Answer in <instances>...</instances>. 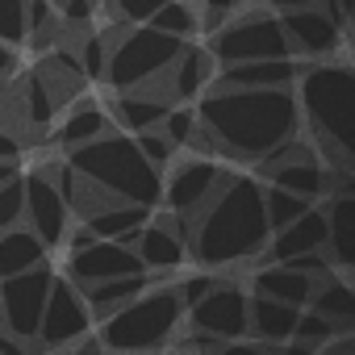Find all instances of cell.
Instances as JSON below:
<instances>
[{
	"mask_svg": "<svg viewBox=\"0 0 355 355\" xmlns=\"http://www.w3.org/2000/svg\"><path fill=\"white\" fill-rule=\"evenodd\" d=\"M13 175H21L17 171V159H0V184H9Z\"/></svg>",
	"mask_w": 355,
	"mask_h": 355,
	"instance_id": "42",
	"label": "cell"
},
{
	"mask_svg": "<svg viewBox=\"0 0 355 355\" xmlns=\"http://www.w3.org/2000/svg\"><path fill=\"white\" fill-rule=\"evenodd\" d=\"M30 0H0V42L13 46L30 38V17H26Z\"/></svg>",
	"mask_w": 355,
	"mask_h": 355,
	"instance_id": "31",
	"label": "cell"
},
{
	"mask_svg": "<svg viewBox=\"0 0 355 355\" xmlns=\"http://www.w3.org/2000/svg\"><path fill=\"white\" fill-rule=\"evenodd\" d=\"M105 59H109V46H105V38H88L84 42V51H80V67H84V76H92V80H105Z\"/></svg>",
	"mask_w": 355,
	"mask_h": 355,
	"instance_id": "35",
	"label": "cell"
},
{
	"mask_svg": "<svg viewBox=\"0 0 355 355\" xmlns=\"http://www.w3.org/2000/svg\"><path fill=\"white\" fill-rule=\"evenodd\" d=\"M150 284V272H130V276H109V280H92V284H80L92 318H105L113 313L117 305H125L130 297H138L142 288Z\"/></svg>",
	"mask_w": 355,
	"mask_h": 355,
	"instance_id": "24",
	"label": "cell"
},
{
	"mask_svg": "<svg viewBox=\"0 0 355 355\" xmlns=\"http://www.w3.org/2000/svg\"><path fill=\"white\" fill-rule=\"evenodd\" d=\"M184 322V301L175 288H155V293H138L125 305H117L113 313L101 318V347L109 351H155L163 347L175 326Z\"/></svg>",
	"mask_w": 355,
	"mask_h": 355,
	"instance_id": "5",
	"label": "cell"
},
{
	"mask_svg": "<svg viewBox=\"0 0 355 355\" xmlns=\"http://www.w3.org/2000/svg\"><path fill=\"white\" fill-rule=\"evenodd\" d=\"M305 251H326V209L309 205L305 214H297L293 222H284L280 230H272L268 239V259H293Z\"/></svg>",
	"mask_w": 355,
	"mask_h": 355,
	"instance_id": "16",
	"label": "cell"
},
{
	"mask_svg": "<svg viewBox=\"0 0 355 355\" xmlns=\"http://www.w3.org/2000/svg\"><path fill=\"white\" fill-rule=\"evenodd\" d=\"M109 5H113V13H117L121 21H134V26H138V21H146V17L163 5V0H109Z\"/></svg>",
	"mask_w": 355,
	"mask_h": 355,
	"instance_id": "36",
	"label": "cell"
},
{
	"mask_svg": "<svg viewBox=\"0 0 355 355\" xmlns=\"http://www.w3.org/2000/svg\"><path fill=\"white\" fill-rule=\"evenodd\" d=\"M159 130L167 134L171 146H197L201 142V121H197V109H184V105H171L159 121Z\"/></svg>",
	"mask_w": 355,
	"mask_h": 355,
	"instance_id": "30",
	"label": "cell"
},
{
	"mask_svg": "<svg viewBox=\"0 0 355 355\" xmlns=\"http://www.w3.org/2000/svg\"><path fill=\"white\" fill-rule=\"evenodd\" d=\"M88 326H92V309H88L80 284L71 276H55L46 305H42V318H38L34 343L38 347H71L80 334H88Z\"/></svg>",
	"mask_w": 355,
	"mask_h": 355,
	"instance_id": "9",
	"label": "cell"
},
{
	"mask_svg": "<svg viewBox=\"0 0 355 355\" xmlns=\"http://www.w3.org/2000/svg\"><path fill=\"white\" fill-rule=\"evenodd\" d=\"M46 259V243L30 230V226H9L0 230V276H13V272H26L34 263Z\"/></svg>",
	"mask_w": 355,
	"mask_h": 355,
	"instance_id": "26",
	"label": "cell"
},
{
	"mask_svg": "<svg viewBox=\"0 0 355 355\" xmlns=\"http://www.w3.org/2000/svg\"><path fill=\"white\" fill-rule=\"evenodd\" d=\"M276 55H293L288 51V38L280 30V17L255 9V13H243L234 21H218L209 30V59L214 67H226V63H243V59H276Z\"/></svg>",
	"mask_w": 355,
	"mask_h": 355,
	"instance_id": "7",
	"label": "cell"
},
{
	"mask_svg": "<svg viewBox=\"0 0 355 355\" xmlns=\"http://www.w3.org/2000/svg\"><path fill=\"white\" fill-rule=\"evenodd\" d=\"M214 284H218V280L201 272V276H189V280H180V284H171V288L180 293V301H184V309H189V305H193V301H201V297H205Z\"/></svg>",
	"mask_w": 355,
	"mask_h": 355,
	"instance_id": "37",
	"label": "cell"
},
{
	"mask_svg": "<svg viewBox=\"0 0 355 355\" xmlns=\"http://www.w3.org/2000/svg\"><path fill=\"white\" fill-rule=\"evenodd\" d=\"M297 76H301V67L293 63V55H276V59L226 63L218 71V84H226V88H293Z\"/></svg>",
	"mask_w": 355,
	"mask_h": 355,
	"instance_id": "17",
	"label": "cell"
},
{
	"mask_svg": "<svg viewBox=\"0 0 355 355\" xmlns=\"http://www.w3.org/2000/svg\"><path fill=\"white\" fill-rule=\"evenodd\" d=\"M280 30L288 38V51L309 55V59H326L343 46V30L322 13V5H301V9H284L280 13Z\"/></svg>",
	"mask_w": 355,
	"mask_h": 355,
	"instance_id": "13",
	"label": "cell"
},
{
	"mask_svg": "<svg viewBox=\"0 0 355 355\" xmlns=\"http://www.w3.org/2000/svg\"><path fill=\"white\" fill-rule=\"evenodd\" d=\"M326 251H330L334 272H351V263H355V197H351V189H330Z\"/></svg>",
	"mask_w": 355,
	"mask_h": 355,
	"instance_id": "18",
	"label": "cell"
},
{
	"mask_svg": "<svg viewBox=\"0 0 355 355\" xmlns=\"http://www.w3.org/2000/svg\"><path fill=\"white\" fill-rule=\"evenodd\" d=\"M272 239L263 218V184L255 175H222L193 214V259L201 268H234L255 259Z\"/></svg>",
	"mask_w": 355,
	"mask_h": 355,
	"instance_id": "2",
	"label": "cell"
},
{
	"mask_svg": "<svg viewBox=\"0 0 355 355\" xmlns=\"http://www.w3.org/2000/svg\"><path fill=\"white\" fill-rule=\"evenodd\" d=\"M146 26H155V30H163V34H175V38H193L197 30H201V13L193 9V5H184V0H163V5L146 17Z\"/></svg>",
	"mask_w": 355,
	"mask_h": 355,
	"instance_id": "27",
	"label": "cell"
},
{
	"mask_svg": "<svg viewBox=\"0 0 355 355\" xmlns=\"http://www.w3.org/2000/svg\"><path fill=\"white\" fill-rule=\"evenodd\" d=\"M309 309H318L322 318H330L338 330H351V318H355V293H351V280H347V272H326V276H318L313 280V293H309V301H305Z\"/></svg>",
	"mask_w": 355,
	"mask_h": 355,
	"instance_id": "22",
	"label": "cell"
},
{
	"mask_svg": "<svg viewBox=\"0 0 355 355\" xmlns=\"http://www.w3.org/2000/svg\"><path fill=\"white\" fill-rule=\"evenodd\" d=\"M71 280L76 284H92V280H109V276H130V272H146L138 251L117 243V239H92L84 247L71 251Z\"/></svg>",
	"mask_w": 355,
	"mask_h": 355,
	"instance_id": "14",
	"label": "cell"
},
{
	"mask_svg": "<svg viewBox=\"0 0 355 355\" xmlns=\"http://www.w3.org/2000/svg\"><path fill=\"white\" fill-rule=\"evenodd\" d=\"M21 222L46 243V247H59L63 239H67V230H71V209H67V201H63V193L55 189V180L51 175H26V214H21Z\"/></svg>",
	"mask_w": 355,
	"mask_h": 355,
	"instance_id": "12",
	"label": "cell"
},
{
	"mask_svg": "<svg viewBox=\"0 0 355 355\" xmlns=\"http://www.w3.org/2000/svg\"><path fill=\"white\" fill-rule=\"evenodd\" d=\"M222 175H226V171H222L214 159H189V163H180V167H175L167 180H163V197H159V201H167L171 218H180V226L189 230L193 214L209 201V193L218 189Z\"/></svg>",
	"mask_w": 355,
	"mask_h": 355,
	"instance_id": "11",
	"label": "cell"
},
{
	"mask_svg": "<svg viewBox=\"0 0 355 355\" xmlns=\"http://www.w3.org/2000/svg\"><path fill=\"white\" fill-rule=\"evenodd\" d=\"M134 142H138V150H142V155H146L155 167H167V163H171V150H175V146L167 142V134H163L159 125H150V130H138V134H134Z\"/></svg>",
	"mask_w": 355,
	"mask_h": 355,
	"instance_id": "34",
	"label": "cell"
},
{
	"mask_svg": "<svg viewBox=\"0 0 355 355\" xmlns=\"http://www.w3.org/2000/svg\"><path fill=\"white\" fill-rule=\"evenodd\" d=\"M51 280H55V272L46 268V259L26 272L0 276V326L17 334L21 343H34V334H38V318H42V305L51 293Z\"/></svg>",
	"mask_w": 355,
	"mask_h": 355,
	"instance_id": "8",
	"label": "cell"
},
{
	"mask_svg": "<svg viewBox=\"0 0 355 355\" xmlns=\"http://www.w3.org/2000/svg\"><path fill=\"white\" fill-rule=\"evenodd\" d=\"M26 214V175H13L9 184H0V230L17 226Z\"/></svg>",
	"mask_w": 355,
	"mask_h": 355,
	"instance_id": "32",
	"label": "cell"
},
{
	"mask_svg": "<svg viewBox=\"0 0 355 355\" xmlns=\"http://www.w3.org/2000/svg\"><path fill=\"white\" fill-rule=\"evenodd\" d=\"M313 201H305L301 193H288V189H280V184H268L263 189V218H268V226L272 230H280L284 222H293L297 214H305Z\"/></svg>",
	"mask_w": 355,
	"mask_h": 355,
	"instance_id": "29",
	"label": "cell"
},
{
	"mask_svg": "<svg viewBox=\"0 0 355 355\" xmlns=\"http://www.w3.org/2000/svg\"><path fill=\"white\" fill-rule=\"evenodd\" d=\"M59 13H63V21L80 26V21L92 17V0H59Z\"/></svg>",
	"mask_w": 355,
	"mask_h": 355,
	"instance_id": "39",
	"label": "cell"
},
{
	"mask_svg": "<svg viewBox=\"0 0 355 355\" xmlns=\"http://www.w3.org/2000/svg\"><path fill=\"white\" fill-rule=\"evenodd\" d=\"M263 5H268V9H280V13H284V9H301V5H318V0H263Z\"/></svg>",
	"mask_w": 355,
	"mask_h": 355,
	"instance_id": "41",
	"label": "cell"
},
{
	"mask_svg": "<svg viewBox=\"0 0 355 355\" xmlns=\"http://www.w3.org/2000/svg\"><path fill=\"white\" fill-rule=\"evenodd\" d=\"M313 280H318V276H309V272H301V268H293V263L272 259L268 268L255 272V293L276 297V301H288V305H305L309 293H313Z\"/></svg>",
	"mask_w": 355,
	"mask_h": 355,
	"instance_id": "23",
	"label": "cell"
},
{
	"mask_svg": "<svg viewBox=\"0 0 355 355\" xmlns=\"http://www.w3.org/2000/svg\"><path fill=\"white\" fill-rule=\"evenodd\" d=\"M201 5H205V13H209V21H201V30H214L222 17H230V13L243 5V0H201Z\"/></svg>",
	"mask_w": 355,
	"mask_h": 355,
	"instance_id": "38",
	"label": "cell"
},
{
	"mask_svg": "<svg viewBox=\"0 0 355 355\" xmlns=\"http://www.w3.org/2000/svg\"><path fill=\"white\" fill-rule=\"evenodd\" d=\"M146 218H150V205L109 201V205H101L96 214H88L84 222H88V230H92L96 239H117V243L134 247V239H138V230H142V222H146Z\"/></svg>",
	"mask_w": 355,
	"mask_h": 355,
	"instance_id": "21",
	"label": "cell"
},
{
	"mask_svg": "<svg viewBox=\"0 0 355 355\" xmlns=\"http://www.w3.org/2000/svg\"><path fill=\"white\" fill-rule=\"evenodd\" d=\"M134 251L142 259L146 272H171L189 259V239H184V226L180 218H159V222H142L138 239H134Z\"/></svg>",
	"mask_w": 355,
	"mask_h": 355,
	"instance_id": "15",
	"label": "cell"
},
{
	"mask_svg": "<svg viewBox=\"0 0 355 355\" xmlns=\"http://www.w3.org/2000/svg\"><path fill=\"white\" fill-rule=\"evenodd\" d=\"M105 130H109V113L96 109V105H80V109H71L67 121L59 125V142H63V146H80V142H88V138H96V134H105Z\"/></svg>",
	"mask_w": 355,
	"mask_h": 355,
	"instance_id": "28",
	"label": "cell"
},
{
	"mask_svg": "<svg viewBox=\"0 0 355 355\" xmlns=\"http://www.w3.org/2000/svg\"><path fill=\"white\" fill-rule=\"evenodd\" d=\"M167 109H171V96L155 92V84L121 88V92H117V105H113L117 121H121L125 130H134V134H138V130H150V125H159Z\"/></svg>",
	"mask_w": 355,
	"mask_h": 355,
	"instance_id": "20",
	"label": "cell"
},
{
	"mask_svg": "<svg viewBox=\"0 0 355 355\" xmlns=\"http://www.w3.org/2000/svg\"><path fill=\"white\" fill-rule=\"evenodd\" d=\"M205 150H226L234 159H259L276 142L301 134V113L293 88H226L209 92L197 109Z\"/></svg>",
	"mask_w": 355,
	"mask_h": 355,
	"instance_id": "1",
	"label": "cell"
},
{
	"mask_svg": "<svg viewBox=\"0 0 355 355\" xmlns=\"http://www.w3.org/2000/svg\"><path fill=\"white\" fill-rule=\"evenodd\" d=\"M209 76H214L209 51L184 42L180 51H175L171 67H167V92H171V101H193V96H201L205 84H209Z\"/></svg>",
	"mask_w": 355,
	"mask_h": 355,
	"instance_id": "19",
	"label": "cell"
},
{
	"mask_svg": "<svg viewBox=\"0 0 355 355\" xmlns=\"http://www.w3.org/2000/svg\"><path fill=\"white\" fill-rule=\"evenodd\" d=\"M26 343L17 338V334H0V351H21Z\"/></svg>",
	"mask_w": 355,
	"mask_h": 355,
	"instance_id": "43",
	"label": "cell"
},
{
	"mask_svg": "<svg viewBox=\"0 0 355 355\" xmlns=\"http://www.w3.org/2000/svg\"><path fill=\"white\" fill-rule=\"evenodd\" d=\"M9 63H13V59H9V51H5V46H0V80H5V71H9Z\"/></svg>",
	"mask_w": 355,
	"mask_h": 355,
	"instance_id": "44",
	"label": "cell"
},
{
	"mask_svg": "<svg viewBox=\"0 0 355 355\" xmlns=\"http://www.w3.org/2000/svg\"><path fill=\"white\" fill-rule=\"evenodd\" d=\"M67 163L109 201H134L155 209L163 197V167H155L130 134L105 130L80 146H67Z\"/></svg>",
	"mask_w": 355,
	"mask_h": 355,
	"instance_id": "4",
	"label": "cell"
},
{
	"mask_svg": "<svg viewBox=\"0 0 355 355\" xmlns=\"http://www.w3.org/2000/svg\"><path fill=\"white\" fill-rule=\"evenodd\" d=\"M297 313H301V305H288V301H276V297H263V293L251 297V330L263 343H288L293 326H297Z\"/></svg>",
	"mask_w": 355,
	"mask_h": 355,
	"instance_id": "25",
	"label": "cell"
},
{
	"mask_svg": "<svg viewBox=\"0 0 355 355\" xmlns=\"http://www.w3.org/2000/svg\"><path fill=\"white\" fill-rule=\"evenodd\" d=\"M26 117L34 125L55 121V92H51L46 80H30V88H26Z\"/></svg>",
	"mask_w": 355,
	"mask_h": 355,
	"instance_id": "33",
	"label": "cell"
},
{
	"mask_svg": "<svg viewBox=\"0 0 355 355\" xmlns=\"http://www.w3.org/2000/svg\"><path fill=\"white\" fill-rule=\"evenodd\" d=\"M17 155V138L9 130H0V159H13Z\"/></svg>",
	"mask_w": 355,
	"mask_h": 355,
	"instance_id": "40",
	"label": "cell"
},
{
	"mask_svg": "<svg viewBox=\"0 0 355 355\" xmlns=\"http://www.w3.org/2000/svg\"><path fill=\"white\" fill-rule=\"evenodd\" d=\"M297 113L309 121L322 150L334 159L338 171H351L355 155V76L343 59H322L301 67L297 76Z\"/></svg>",
	"mask_w": 355,
	"mask_h": 355,
	"instance_id": "3",
	"label": "cell"
},
{
	"mask_svg": "<svg viewBox=\"0 0 355 355\" xmlns=\"http://www.w3.org/2000/svg\"><path fill=\"white\" fill-rule=\"evenodd\" d=\"M189 326L201 330V334H214L226 347V343H234L251 330V297L239 284L218 280L201 301L189 305Z\"/></svg>",
	"mask_w": 355,
	"mask_h": 355,
	"instance_id": "10",
	"label": "cell"
},
{
	"mask_svg": "<svg viewBox=\"0 0 355 355\" xmlns=\"http://www.w3.org/2000/svg\"><path fill=\"white\" fill-rule=\"evenodd\" d=\"M184 46V38L175 34H163L146 21H138L130 34H121L113 46H109V59H105V80L121 92V88H138V84H155L167 76L175 51Z\"/></svg>",
	"mask_w": 355,
	"mask_h": 355,
	"instance_id": "6",
	"label": "cell"
}]
</instances>
